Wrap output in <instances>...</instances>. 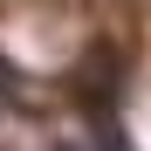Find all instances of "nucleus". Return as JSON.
I'll use <instances>...</instances> for the list:
<instances>
[{
	"instance_id": "nucleus-1",
	"label": "nucleus",
	"mask_w": 151,
	"mask_h": 151,
	"mask_svg": "<svg viewBox=\"0 0 151 151\" xmlns=\"http://www.w3.org/2000/svg\"><path fill=\"white\" fill-rule=\"evenodd\" d=\"M76 89H83L89 96V103H117V69H110V55H96V62H83V83H76Z\"/></svg>"
},
{
	"instance_id": "nucleus-2",
	"label": "nucleus",
	"mask_w": 151,
	"mask_h": 151,
	"mask_svg": "<svg viewBox=\"0 0 151 151\" xmlns=\"http://www.w3.org/2000/svg\"><path fill=\"white\" fill-rule=\"evenodd\" d=\"M0 96H7V103L21 96V89H14V69H7V62H0Z\"/></svg>"
}]
</instances>
